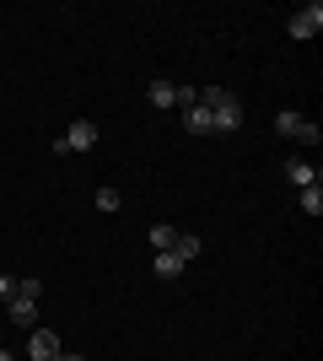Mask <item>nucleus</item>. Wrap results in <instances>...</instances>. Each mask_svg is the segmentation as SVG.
Segmentation results:
<instances>
[{
	"mask_svg": "<svg viewBox=\"0 0 323 361\" xmlns=\"http://www.w3.org/2000/svg\"><path fill=\"white\" fill-rule=\"evenodd\" d=\"M54 361H87V356H65V350H60V356H54Z\"/></svg>",
	"mask_w": 323,
	"mask_h": 361,
	"instance_id": "obj_17",
	"label": "nucleus"
},
{
	"mask_svg": "<svg viewBox=\"0 0 323 361\" xmlns=\"http://www.w3.org/2000/svg\"><path fill=\"white\" fill-rule=\"evenodd\" d=\"M146 103L151 108H178V81H151V87H146Z\"/></svg>",
	"mask_w": 323,
	"mask_h": 361,
	"instance_id": "obj_8",
	"label": "nucleus"
},
{
	"mask_svg": "<svg viewBox=\"0 0 323 361\" xmlns=\"http://www.w3.org/2000/svg\"><path fill=\"white\" fill-rule=\"evenodd\" d=\"M286 32H291V38H318V32H323V6H318V0L302 6V11L291 16V27H286Z\"/></svg>",
	"mask_w": 323,
	"mask_h": 361,
	"instance_id": "obj_4",
	"label": "nucleus"
},
{
	"mask_svg": "<svg viewBox=\"0 0 323 361\" xmlns=\"http://www.w3.org/2000/svg\"><path fill=\"white\" fill-rule=\"evenodd\" d=\"M302 211H308V216L323 211V189H302Z\"/></svg>",
	"mask_w": 323,
	"mask_h": 361,
	"instance_id": "obj_15",
	"label": "nucleus"
},
{
	"mask_svg": "<svg viewBox=\"0 0 323 361\" xmlns=\"http://www.w3.org/2000/svg\"><path fill=\"white\" fill-rule=\"evenodd\" d=\"M11 324L16 329H32V324H38V302L32 297H11Z\"/></svg>",
	"mask_w": 323,
	"mask_h": 361,
	"instance_id": "obj_9",
	"label": "nucleus"
},
{
	"mask_svg": "<svg viewBox=\"0 0 323 361\" xmlns=\"http://www.w3.org/2000/svg\"><path fill=\"white\" fill-rule=\"evenodd\" d=\"M286 178H291L296 189H318V183H323V173H318L312 162H302V157H286Z\"/></svg>",
	"mask_w": 323,
	"mask_h": 361,
	"instance_id": "obj_5",
	"label": "nucleus"
},
{
	"mask_svg": "<svg viewBox=\"0 0 323 361\" xmlns=\"http://www.w3.org/2000/svg\"><path fill=\"white\" fill-rule=\"evenodd\" d=\"M87 146H97V124H92V119H76L60 140H54V151H60V157H65V151H87Z\"/></svg>",
	"mask_w": 323,
	"mask_h": 361,
	"instance_id": "obj_2",
	"label": "nucleus"
},
{
	"mask_svg": "<svg viewBox=\"0 0 323 361\" xmlns=\"http://www.w3.org/2000/svg\"><path fill=\"white\" fill-rule=\"evenodd\" d=\"M200 248H205V243L194 238V232H178V243H172V254L184 259V264H189V259H200Z\"/></svg>",
	"mask_w": 323,
	"mask_h": 361,
	"instance_id": "obj_12",
	"label": "nucleus"
},
{
	"mask_svg": "<svg viewBox=\"0 0 323 361\" xmlns=\"http://www.w3.org/2000/svg\"><path fill=\"white\" fill-rule=\"evenodd\" d=\"M27 356H32V361H54V356H60V334H54V329H32Z\"/></svg>",
	"mask_w": 323,
	"mask_h": 361,
	"instance_id": "obj_6",
	"label": "nucleus"
},
{
	"mask_svg": "<svg viewBox=\"0 0 323 361\" xmlns=\"http://www.w3.org/2000/svg\"><path fill=\"white\" fill-rule=\"evenodd\" d=\"M16 297H44V281H38V275H16Z\"/></svg>",
	"mask_w": 323,
	"mask_h": 361,
	"instance_id": "obj_13",
	"label": "nucleus"
},
{
	"mask_svg": "<svg viewBox=\"0 0 323 361\" xmlns=\"http://www.w3.org/2000/svg\"><path fill=\"white\" fill-rule=\"evenodd\" d=\"M200 103L210 108V124L215 130H243V103H237V97H232V92H221V87H205L200 92Z\"/></svg>",
	"mask_w": 323,
	"mask_h": 361,
	"instance_id": "obj_1",
	"label": "nucleus"
},
{
	"mask_svg": "<svg viewBox=\"0 0 323 361\" xmlns=\"http://www.w3.org/2000/svg\"><path fill=\"white\" fill-rule=\"evenodd\" d=\"M0 361H11V350H0Z\"/></svg>",
	"mask_w": 323,
	"mask_h": 361,
	"instance_id": "obj_18",
	"label": "nucleus"
},
{
	"mask_svg": "<svg viewBox=\"0 0 323 361\" xmlns=\"http://www.w3.org/2000/svg\"><path fill=\"white\" fill-rule=\"evenodd\" d=\"M16 297V275H0V302H11Z\"/></svg>",
	"mask_w": 323,
	"mask_h": 361,
	"instance_id": "obj_16",
	"label": "nucleus"
},
{
	"mask_svg": "<svg viewBox=\"0 0 323 361\" xmlns=\"http://www.w3.org/2000/svg\"><path fill=\"white\" fill-rule=\"evenodd\" d=\"M151 275H162V281H172V275H184V259H178V254H172V248H167V254H156V259H151Z\"/></svg>",
	"mask_w": 323,
	"mask_h": 361,
	"instance_id": "obj_10",
	"label": "nucleus"
},
{
	"mask_svg": "<svg viewBox=\"0 0 323 361\" xmlns=\"http://www.w3.org/2000/svg\"><path fill=\"white\" fill-rule=\"evenodd\" d=\"M275 130H280L286 140H302V146H318V124H312V119H302V114H280V119H275Z\"/></svg>",
	"mask_w": 323,
	"mask_h": 361,
	"instance_id": "obj_3",
	"label": "nucleus"
},
{
	"mask_svg": "<svg viewBox=\"0 0 323 361\" xmlns=\"http://www.w3.org/2000/svg\"><path fill=\"white\" fill-rule=\"evenodd\" d=\"M172 243H178V226H167V221H156V226H151V248H156V254H167Z\"/></svg>",
	"mask_w": 323,
	"mask_h": 361,
	"instance_id": "obj_11",
	"label": "nucleus"
},
{
	"mask_svg": "<svg viewBox=\"0 0 323 361\" xmlns=\"http://www.w3.org/2000/svg\"><path fill=\"white\" fill-rule=\"evenodd\" d=\"M184 130H189V135H215V124H210V108H205V103L184 108Z\"/></svg>",
	"mask_w": 323,
	"mask_h": 361,
	"instance_id": "obj_7",
	"label": "nucleus"
},
{
	"mask_svg": "<svg viewBox=\"0 0 323 361\" xmlns=\"http://www.w3.org/2000/svg\"><path fill=\"white\" fill-rule=\"evenodd\" d=\"M119 205H124L119 189H97V211H119Z\"/></svg>",
	"mask_w": 323,
	"mask_h": 361,
	"instance_id": "obj_14",
	"label": "nucleus"
}]
</instances>
